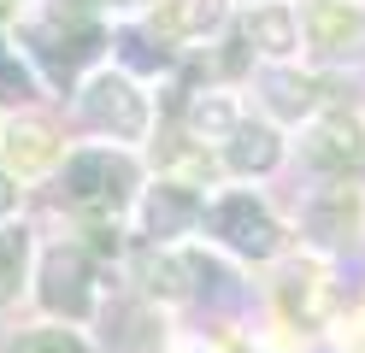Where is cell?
I'll use <instances>...</instances> for the list:
<instances>
[{
  "label": "cell",
  "mask_w": 365,
  "mask_h": 353,
  "mask_svg": "<svg viewBox=\"0 0 365 353\" xmlns=\"http://www.w3.org/2000/svg\"><path fill=\"white\" fill-rule=\"evenodd\" d=\"M200 218H207V230L242 259H271L283 247L277 218H271L265 200H254V195H224V200H212V212H200Z\"/></svg>",
  "instance_id": "obj_4"
},
{
  "label": "cell",
  "mask_w": 365,
  "mask_h": 353,
  "mask_svg": "<svg viewBox=\"0 0 365 353\" xmlns=\"http://www.w3.org/2000/svg\"><path fill=\"white\" fill-rule=\"evenodd\" d=\"M18 353H88L71 329H36V336L18 342Z\"/></svg>",
  "instance_id": "obj_21"
},
{
  "label": "cell",
  "mask_w": 365,
  "mask_h": 353,
  "mask_svg": "<svg viewBox=\"0 0 365 353\" xmlns=\"http://www.w3.org/2000/svg\"><path fill=\"white\" fill-rule=\"evenodd\" d=\"M36 94H41V77L30 71V59L18 53V47L0 41V101H6V106H24V101H36Z\"/></svg>",
  "instance_id": "obj_20"
},
{
  "label": "cell",
  "mask_w": 365,
  "mask_h": 353,
  "mask_svg": "<svg viewBox=\"0 0 365 353\" xmlns=\"http://www.w3.org/2000/svg\"><path fill=\"white\" fill-rule=\"evenodd\" d=\"M106 24L95 12V0H48V12L30 18L24 24V41H30V53L48 65V77H71V71H83L88 59H101V47H106Z\"/></svg>",
  "instance_id": "obj_1"
},
{
  "label": "cell",
  "mask_w": 365,
  "mask_h": 353,
  "mask_svg": "<svg viewBox=\"0 0 365 353\" xmlns=\"http://www.w3.org/2000/svg\"><path fill=\"white\" fill-rule=\"evenodd\" d=\"M24 277H30V230L6 218V224H0V306L18 300Z\"/></svg>",
  "instance_id": "obj_17"
},
{
  "label": "cell",
  "mask_w": 365,
  "mask_h": 353,
  "mask_svg": "<svg viewBox=\"0 0 365 353\" xmlns=\"http://www.w3.org/2000/svg\"><path fill=\"white\" fill-rule=\"evenodd\" d=\"M242 124L236 118V106L224 101V94H195L189 101V141H218L224 148V135H230Z\"/></svg>",
  "instance_id": "obj_18"
},
{
  "label": "cell",
  "mask_w": 365,
  "mask_h": 353,
  "mask_svg": "<svg viewBox=\"0 0 365 353\" xmlns=\"http://www.w3.org/2000/svg\"><path fill=\"white\" fill-rule=\"evenodd\" d=\"M265 88H271V112H277V118H307L318 106V88L307 77H294V71H283V65L265 77Z\"/></svg>",
  "instance_id": "obj_19"
},
{
  "label": "cell",
  "mask_w": 365,
  "mask_h": 353,
  "mask_svg": "<svg viewBox=\"0 0 365 353\" xmlns=\"http://www.w3.org/2000/svg\"><path fill=\"white\" fill-rule=\"evenodd\" d=\"M200 212H207V200H200L189 183H159L142 200V230L153 235V242H177L182 230L200 224Z\"/></svg>",
  "instance_id": "obj_11"
},
{
  "label": "cell",
  "mask_w": 365,
  "mask_h": 353,
  "mask_svg": "<svg viewBox=\"0 0 365 353\" xmlns=\"http://www.w3.org/2000/svg\"><path fill=\"white\" fill-rule=\"evenodd\" d=\"M106 47H118V59H124L130 71H148V77H153V71H171V65H177V59H171V47H165V41H153L142 24H118V30L106 36Z\"/></svg>",
  "instance_id": "obj_16"
},
{
  "label": "cell",
  "mask_w": 365,
  "mask_h": 353,
  "mask_svg": "<svg viewBox=\"0 0 365 353\" xmlns=\"http://www.w3.org/2000/svg\"><path fill=\"white\" fill-rule=\"evenodd\" d=\"M59 188H65V200H71L77 212H88V218H124L130 200H135V188H142V171H135V159L130 153H112V148H83L65 159V171H59Z\"/></svg>",
  "instance_id": "obj_2"
},
{
  "label": "cell",
  "mask_w": 365,
  "mask_h": 353,
  "mask_svg": "<svg viewBox=\"0 0 365 353\" xmlns=\"http://www.w3.org/2000/svg\"><path fill=\"white\" fill-rule=\"evenodd\" d=\"M77 112H83L88 130H101V135H112V141H142V135L153 130V106H148L142 83H135L124 65L83 77V88H77Z\"/></svg>",
  "instance_id": "obj_3"
},
{
  "label": "cell",
  "mask_w": 365,
  "mask_h": 353,
  "mask_svg": "<svg viewBox=\"0 0 365 353\" xmlns=\"http://www.w3.org/2000/svg\"><path fill=\"white\" fill-rule=\"evenodd\" d=\"M354 230H359V195L354 188H324V195L307 206V235L312 242L336 247V242H348Z\"/></svg>",
  "instance_id": "obj_14"
},
{
  "label": "cell",
  "mask_w": 365,
  "mask_h": 353,
  "mask_svg": "<svg viewBox=\"0 0 365 353\" xmlns=\"http://www.w3.org/2000/svg\"><path fill=\"white\" fill-rule=\"evenodd\" d=\"M242 6H259V0H242Z\"/></svg>",
  "instance_id": "obj_24"
},
{
  "label": "cell",
  "mask_w": 365,
  "mask_h": 353,
  "mask_svg": "<svg viewBox=\"0 0 365 353\" xmlns=\"http://www.w3.org/2000/svg\"><path fill=\"white\" fill-rule=\"evenodd\" d=\"M242 47L247 53H259L271 65H283L301 53V12L289 6V0H259V6H247L242 12Z\"/></svg>",
  "instance_id": "obj_8"
},
{
  "label": "cell",
  "mask_w": 365,
  "mask_h": 353,
  "mask_svg": "<svg viewBox=\"0 0 365 353\" xmlns=\"http://www.w3.org/2000/svg\"><path fill=\"white\" fill-rule=\"evenodd\" d=\"M106 324H118V329H106L112 353H159V342H165L159 312H153V306H142V300H118Z\"/></svg>",
  "instance_id": "obj_15"
},
{
  "label": "cell",
  "mask_w": 365,
  "mask_h": 353,
  "mask_svg": "<svg viewBox=\"0 0 365 353\" xmlns=\"http://www.w3.org/2000/svg\"><path fill=\"white\" fill-rule=\"evenodd\" d=\"M230 24V0H153L142 30L165 47H195Z\"/></svg>",
  "instance_id": "obj_7"
},
{
  "label": "cell",
  "mask_w": 365,
  "mask_h": 353,
  "mask_svg": "<svg viewBox=\"0 0 365 353\" xmlns=\"http://www.w3.org/2000/svg\"><path fill=\"white\" fill-rule=\"evenodd\" d=\"M307 159H312L324 177H354L359 165H365V130H359V118L324 112V118L307 130Z\"/></svg>",
  "instance_id": "obj_9"
},
{
  "label": "cell",
  "mask_w": 365,
  "mask_h": 353,
  "mask_svg": "<svg viewBox=\"0 0 365 353\" xmlns=\"http://www.w3.org/2000/svg\"><path fill=\"white\" fill-rule=\"evenodd\" d=\"M142 282H148V295L182 300L195 282H218V271H212L200 253H148V259H142Z\"/></svg>",
  "instance_id": "obj_13"
},
{
  "label": "cell",
  "mask_w": 365,
  "mask_h": 353,
  "mask_svg": "<svg viewBox=\"0 0 365 353\" xmlns=\"http://www.w3.org/2000/svg\"><path fill=\"white\" fill-rule=\"evenodd\" d=\"M301 12V41L318 59H354L365 53V6L359 0H307Z\"/></svg>",
  "instance_id": "obj_5"
},
{
  "label": "cell",
  "mask_w": 365,
  "mask_h": 353,
  "mask_svg": "<svg viewBox=\"0 0 365 353\" xmlns=\"http://www.w3.org/2000/svg\"><path fill=\"white\" fill-rule=\"evenodd\" d=\"M0 153H6V177L12 183L48 177V171H59V159H65V148L53 141L48 124H6L0 130Z\"/></svg>",
  "instance_id": "obj_10"
},
{
  "label": "cell",
  "mask_w": 365,
  "mask_h": 353,
  "mask_svg": "<svg viewBox=\"0 0 365 353\" xmlns=\"http://www.w3.org/2000/svg\"><path fill=\"white\" fill-rule=\"evenodd\" d=\"M18 206V188H12V177L6 171H0V224H6V212Z\"/></svg>",
  "instance_id": "obj_22"
},
{
  "label": "cell",
  "mask_w": 365,
  "mask_h": 353,
  "mask_svg": "<svg viewBox=\"0 0 365 353\" xmlns=\"http://www.w3.org/2000/svg\"><path fill=\"white\" fill-rule=\"evenodd\" d=\"M41 306L53 318H88L95 312V265H88V247H53L41 259Z\"/></svg>",
  "instance_id": "obj_6"
},
{
  "label": "cell",
  "mask_w": 365,
  "mask_h": 353,
  "mask_svg": "<svg viewBox=\"0 0 365 353\" xmlns=\"http://www.w3.org/2000/svg\"><path fill=\"white\" fill-rule=\"evenodd\" d=\"M218 153H224V171H236V177H265L271 165L283 159V135L271 130V124H247V118H242V124L224 135Z\"/></svg>",
  "instance_id": "obj_12"
},
{
  "label": "cell",
  "mask_w": 365,
  "mask_h": 353,
  "mask_svg": "<svg viewBox=\"0 0 365 353\" xmlns=\"http://www.w3.org/2000/svg\"><path fill=\"white\" fill-rule=\"evenodd\" d=\"M124 12H153V0H118Z\"/></svg>",
  "instance_id": "obj_23"
}]
</instances>
